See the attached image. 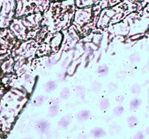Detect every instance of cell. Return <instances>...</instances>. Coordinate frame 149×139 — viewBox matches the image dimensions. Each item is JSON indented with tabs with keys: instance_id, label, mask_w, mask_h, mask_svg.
<instances>
[{
	"instance_id": "cell-1",
	"label": "cell",
	"mask_w": 149,
	"mask_h": 139,
	"mask_svg": "<svg viewBox=\"0 0 149 139\" xmlns=\"http://www.w3.org/2000/svg\"><path fill=\"white\" fill-rule=\"evenodd\" d=\"M76 9L75 0L51 1L42 13V26L52 33L66 30L72 25Z\"/></svg>"
},
{
	"instance_id": "cell-2",
	"label": "cell",
	"mask_w": 149,
	"mask_h": 139,
	"mask_svg": "<svg viewBox=\"0 0 149 139\" xmlns=\"http://www.w3.org/2000/svg\"><path fill=\"white\" fill-rule=\"evenodd\" d=\"M42 14L36 13L15 18L9 29L18 41H26L36 38L42 28Z\"/></svg>"
},
{
	"instance_id": "cell-3",
	"label": "cell",
	"mask_w": 149,
	"mask_h": 139,
	"mask_svg": "<svg viewBox=\"0 0 149 139\" xmlns=\"http://www.w3.org/2000/svg\"><path fill=\"white\" fill-rule=\"evenodd\" d=\"M137 10V4L130 0H123L116 5L101 10L97 23L98 29H106L125 19L130 13Z\"/></svg>"
},
{
	"instance_id": "cell-4",
	"label": "cell",
	"mask_w": 149,
	"mask_h": 139,
	"mask_svg": "<svg viewBox=\"0 0 149 139\" xmlns=\"http://www.w3.org/2000/svg\"><path fill=\"white\" fill-rule=\"evenodd\" d=\"M101 10L99 4L90 7L76 9L72 25L79 36H87L95 29Z\"/></svg>"
},
{
	"instance_id": "cell-5",
	"label": "cell",
	"mask_w": 149,
	"mask_h": 139,
	"mask_svg": "<svg viewBox=\"0 0 149 139\" xmlns=\"http://www.w3.org/2000/svg\"><path fill=\"white\" fill-rule=\"evenodd\" d=\"M15 17H23L36 13H44L49 8L50 0H15Z\"/></svg>"
},
{
	"instance_id": "cell-6",
	"label": "cell",
	"mask_w": 149,
	"mask_h": 139,
	"mask_svg": "<svg viewBox=\"0 0 149 139\" xmlns=\"http://www.w3.org/2000/svg\"><path fill=\"white\" fill-rule=\"evenodd\" d=\"M15 0H0V29L9 28L15 18Z\"/></svg>"
},
{
	"instance_id": "cell-7",
	"label": "cell",
	"mask_w": 149,
	"mask_h": 139,
	"mask_svg": "<svg viewBox=\"0 0 149 139\" xmlns=\"http://www.w3.org/2000/svg\"><path fill=\"white\" fill-rule=\"evenodd\" d=\"M35 130L41 135L47 134L50 128V123L45 119H39L35 123Z\"/></svg>"
},
{
	"instance_id": "cell-8",
	"label": "cell",
	"mask_w": 149,
	"mask_h": 139,
	"mask_svg": "<svg viewBox=\"0 0 149 139\" xmlns=\"http://www.w3.org/2000/svg\"><path fill=\"white\" fill-rule=\"evenodd\" d=\"M60 101L56 98H54L51 101V104L48 109V116L51 118L56 117L59 112Z\"/></svg>"
},
{
	"instance_id": "cell-9",
	"label": "cell",
	"mask_w": 149,
	"mask_h": 139,
	"mask_svg": "<svg viewBox=\"0 0 149 139\" xmlns=\"http://www.w3.org/2000/svg\"><path fill=\"white\" fill-rule=\"evenodd\" d=\"M100 1V0H75V5L77 8H85L97 5Z\"/></svg>"
},
{
	"instance_id": "cell-10",
	"label": "cell",
	"mask_w": 149,
	"mask_h": 139,
	"mask_svg": "<svg viewBox=\"0 0 149 139\" xmlns=\"http://www.w3.org/2000/svg\"><path fill=\"white\" fill-rule=\"evenodd\" d=\"M90 135L91 137H93V138H101L105 137L106 136V132L103 130L101 127H94L93 129H92L90 132Z\"/></svg>"
},
{
	"instance_id": "cell-11",
	"label": "cell",
	"mask_w": 149,
	"mask_h": 139,
	"mask_svg": "<svg viewBox=\"0 0 149 139\" xmlns=\"http://www.w3.org/2000/svg\"><path fill=\"white\" fill-rule=\"evenodd\" d=\"M72 121V117L71 114H67L64 117H61L60 120L58 121V127L61 129H66Z\"/></svg>"
},
{
	"instance_id": "cell-12",
	"label": "cell",
	"mask_w": 149,
	"mask_h": 139,
	"mask_svg": "<svg viewBox=\"0 0 149 139\" xmlns=\"http://www.w3.org/2000/svg\"><path fill=\"white\" fill-rule=\"evenodd\" d=\"M122 1L123 0H100L98 4L100 5V8L103 10L105 8H108V7H113Z\"/></svg>"
},
{
	"instance_id": "cell-13",
	"label": "cell",
	"mask_w": 149,
	"mask_h": 139,
	"mask_svg": "<svg viewBox=\"0 0 149 139\" xmlns=\"http://www.w3.org/2000/svg\"><path fill=\"white\" fill-rule=\"evenodd\" d=\"M90 115H91V113L89 110L84 109L79 111L76 115V117L79 122H85L90 119Z\"/></svg>"
},
{
	"instance_id": "cell-14",
	"label": "cell",
	"mask_w": 149,
	"mask_h": 139,
	"mask_svg": "<svg viewBox=\"0 0 149 139\" xmlns=\"http://www.w3.org/2000/svg\"><path fill=\"white\" fill-rule=\"evenodd\" d=\"M44 89L46 93H51L53 91H55L58 87V83L55 81H49L47 83H45L43 85Z\"/></svg>"
},
{
	"instance_id": "cell-15",
	"label": "cell",
	"mask_w": 149,
	"mask_h": 139,
	"mask_svg": "<svg viewBox=\"0 0 149 139\" xmlns=\"http://www.w3.org/2000/svg\"><path fill=\"white\" fill-rule=\"evenodd\" d=\"M46 101V97L44 95H38L32 100L31 104L33 107H41Z\"/></svg>"
},
{
	"instance_id": "cell-16",
	"label": "cell",
	"mask_w": 149,
	"mask_h": 139,
	"mask_svg": "<svg viewBox=\"0 0 149 139\" xmlns=\"http://www.w3.org/2000/svg\"><path fill=\"white\" fill-rule=\"evenodd\" d=\"M97 72L100 77H106L107 76L108 74L109 73V67L107 65L103 64V65H100L97 67Z\"/></svg>"
},
{
	"instance_id": "cell-17",
	"label": "cell",
	"mask_w": 149,
	"mask_h": 139,
	"mask_svg": "<svg viewBox=\"0 0 149 139\" xmlns=\"http://www.w3.org/2000/svg\"><path fill=\"white\" fill-rule=\"evenodd\" d=\"M90 88H91V90L94 93H96V94H98L101 91L102 88H103V85L99 81H94V82L92 83L91 85H90Z\"/></svg>"
},
{
	"instance_id": "cell-18",
	"label": "cell",
	"mask_w": 149,
	"mask_h": 139,
	"mask_svg": "<svg viewBox=\"0 0 149 139\" xmlns=\"http://www.w3.org/2000/svg\"><path fill=\"white\" fill-rule=\"evenodd\" d=\"M110 107V101H109V98H103L99 102V108L100 110H104L108 109Z\"/></svg>"
},
{
	"instance_id": "cell-19",
	"label": "cell",
	"mask_w": 149,
	"mask_h": 139,
	"mask_svg": "<svg viewBox=\"0 0 149 139\" xmlns=\"http://www.w3.org/2000/svg\"><path fill=\"white\" fill-rule=\"evenodd\" d=\"M74 91H75L76 94H77V96L79 97H81V98H83L85 95V93H86V88L83 85H77L74 88Z\"/></svg>"
},
{
	"instance_id": "cell-20",
	"label": "cell",
	"mask_w": 149,
	"mask_h": 139,
	"mask_svg": "<svg viewBox=\"0 0 149 139\" xmlns=\"http://www.w3.org/2000/svg\"><path fill=\"white\" fill-rule=\"evenodd\" d=\"M71 96V91L68 87H64L62 88L61 93H60V98L61 99H68Z\"/></svg>"
},
{
	"instance_id": "cell-21",
	"label": "cell",
	"mask_w": 149,
	"mask_h": 139,
	"mask_svg": "<svg viewBox=\"0 0 149 139\" xmlns=\"http://www.w3.org/2000/svg\"><path fill=\"white\" fill-rule=\"evenodd\" d=\"M118 83L116 82H110L108 83L107 86H106V90H107L108 93L109 94H112V93L115 92L116 90L118 89Z\"/></svg>"
},
{
	"instance_id": "cell-22",
	"label": "cell",
	"mask_w": 149,
	"mask_h": 139,
	"mask_svg": "<svg viewBox=\"0 0 149 139\" xmlns=\"http://www.w3.org/2000/svg\"><path fill=\"white\" fill-rule=\"evenodd\" d=\"M124 111H125V109H124L123 106H116V107L113 109V115H114L115 117H121V115H122V114L124 113Z\"/></svg>"
},
{
	"instance_id": "cell-23",
	"label": "cell",
	"mask_w": 149,
	"mask_h": 139,
	"mask_svg": "<svg viewBox=\"0 0 149 139\" xmlns=\"http://www.w3.org/2000/svg\"><path fill=\"white\" fill-rule=\"evenodd\" d=\"M141 104V101L140 99H138V98H135V99L132 100L130 103V108L132 110H135L136 109H138V107H140Z\"/></svg>"
},
{
	"instance_id": "cell-24",
	"label": "cell",
	"mask_w": 149,
	"mask_h": 139,
	"mask_svg": "<svg viewBox=\"0 0 149 139\" xmlns=\"http://www.w3.org/2000/svg\"><path fill=\"white\" fill-rule=\"evenodd\" d=\"M121 130V127L119 125H118L117 124H113L111 125L110 127V133L111 134L115 135L118 134L119 131Z\"/></svg>"
},
{
	"instance_id": "cell-25",
	"label": "cell",
	"mask_w": 149,
	"mask_h": 139,
	"mask_svg": "<svg viewBox=\"0 0 149 139\" xmlns=\"http://www.w3.org/2000/svg\"><path fill=\"white\" fill-rule=\"evenodd\" d=\"M127 122L130 127H135V126L137 125V123H138L137 122V119L135 116H130V117H128Z\"/></svg>"
},
{
	"instance_id": "cell-26",
	"label": "cell",
	"mask_w": 149,
	"mask_h": 139,
	"mask_svg": "<svg viewBox=\"0 0 149 139\" xmlns=\"http://www.w3.org/2000/svg\"><path fill=\"white\" fill-rule=\"evenodd\" d=\"M115 76H116V78L117 80H119V81H124V80L126 78L127 74L125 71H119V72H116Z\"/></svg>"
},
{
	"instance_id": "cell-27",
	"label": "cell",
	"mask_w": 149,
	"mask_h": 139,
	"mask_svg": "<svg viewBox=\"0 0 149 139\" xmlns=\"http://www.w3.org/2000/svg\"><path fill=\"white\" fill-rule=\"evenodd\" d=\"M125 96L123 94H118V95L115 97V100H116V102L119 103V104H122L124 101V100H125Z\"/></svg>"
},
{
	"instance_id": "cell-28",
	"label": "cell",
	"mask_w": 149,
	"mask_h": 139,
	"mask_svg": "<svg viewBox=\"0 0 149 139\" xmlns=\"http://www.w3.org/2000/svg\"><path fill=\"white\" fill-rule=\"evenodd\" d=\"M130 90H131V92H132V94H139L140 91H141V88H140L139 85L135 84V85H133L132 87H131Z\"/></svg>"
},
{
	"instance_id": "cell-29",
	"label": "cell",
	"mask_w": 149,
	"mask_h": 139,
	"mask_svg": "<svg viewBox=\"0 0 149 139\" xmlns=\"http://www.w3.org/2000/svg\"><path fill=\"white\" fill-rule=\"evenodd\" d=\"M133 139H143L142 133H141V132H139V133H137V134L134 136Z\"/></svg>"
},
{
	"instance_id": "cell-30",
	"label": "cell",
	"mask_w": 149,
	"mask_h": 139,
	"mask_svg": "<svg viewBox=\"0 0 149 139\" xmlns=\"http://www.w3.org/2000/svg\"><path fill=\"white\" fill-rule=\"evenodd\" d=\"M130 1H132V2H133V3H135V4H138V3H140V2H141V1H143V0H130Z\"/></svg>"
},
{
	"instance_id": "cell-31",
	"label": "cell",
	"mask_w": 149,
	"mask_h": 139,
	"mask_svg": "<svg viewBox=\"0 0 149 139\" xmlns=\"http://www.w3.org/2000/svg\"><path fill=\"white\" fill-rule=\"evenodd\" d=\"M22 139H33V138L31 136H26V137L23 138Z\"/></svg>"
},
{
	"instance_id": "cell-32",
	"label": "cell",
	"mask_w": 149,
	"mask_h": 139,
	"mask_svg": "<svg viewBox=\"0 0 149 139\" xmlns=\"http://www.w3.org/2000/svg\"><path fill=\"white\" fill-rule=\"evenodd\" d=\"M63 1V0H50V1Z\"/></svg>"
},
{
	"instance_id": "cell-33",
	"label": "cell",
	"mask_w": 149,
	"mask_h": 139,
	"mask_svg": "<svg viewBox=\"0 0 149 139\" xmlns=\"http://www.w3.org/2000/svg\"><path fill=\"white\" fill-rule=\"evenodd\" d=\"M1 29H0V36H1Z\"/></svg>"
}]
</instances>
